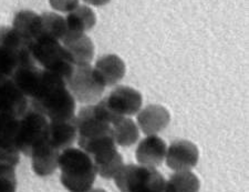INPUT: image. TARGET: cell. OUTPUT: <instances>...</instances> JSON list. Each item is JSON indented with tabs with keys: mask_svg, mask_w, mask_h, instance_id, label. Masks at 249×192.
Listing matches in <instances>:
<instances>
[{
	"mask_svg": "<svg viewBox=\"0 0 249 192\" xmlns=\"http://www.w3.org/2000/svg\"><path fill=\"white\" fill-rule=\"evenodd\" d=\"M29 107L39 111L49 121H67L75 117V100L68 90L66 80L43 70V77Z\"/></svg>",
	"mask_w": 249,
	"mask_h": 192,
	"instance_id": "6da1fadb",
	"label": "cell"
},
{
	"mask_svg": "<svg viewBox=\"0 0 249 192\" xmlns=\"http://www.w3.org/2000/svg\"><path fill=\"white\" fill-rule=\"evenodd\" d=\"M61 171L60 181L69 192H88L92 189L96 173L91 158L83 150L67 148L58 158Z\"/></svg>",
	"mask_w": 249,
	"mask_h": 192,
	"instance_id": "7a4b0ae2",
	"label": "cell"
},
{
	"mask_svg": "<svg viewBox=\"0 0 249 192\" xmlns=\"http://www.w3.org/2000/svg\"><path fill=\"white\" fill-rule=\"evenodd\" d=\"M31 56L36 65L67 80L74 69V62L61 42L41 37L31 43Z\"/></svg>",
	"mask_w": 249,
	"mask_h": 192,
	"instance_id": "3957f363",
	"label": "cell"
},
{
	"mask_svg": "<svg viewBox=\"0 0 249 192\" xmlns=\"http://www.w3.org/2000/svg\"><path fill=\"white\" fill-rule=\"evenodd\" d=\"M113 179L122 192H164L166 182L155 168L142 165H124Z\"/></svg>",
	"mask_w": 249,
	"mask_h": 192,
	"instance_id": "277c9868",
	"label": "cell"
},
{
	"mask_svg": "<svg viewBox=\"0 0 249 192\" xmlns=\"http://www.w3.org/2000/svg\"><path fill=\"white\" fill-rule=\"evenodd\" d=\"M66 85L74 100L87 105L101 99L106 90L102 78L90 63L75 66L70 77L66 80Z\"/></svg>",
	"mask_w": 249,
	"mask_h": 192,
	"instance_id": "5b68a950",
	"label": "cell"
},
{
	"mask_svg": "<svg viewBox=\"0 0 249 192\" xmlns=\"http://www.w3.org/2000/svg\"><path fill=\"white\" fill-rule=\"evenodd\" d=\"M49 134V120L39 111L32 109L31 107L19 118V127L16 146L19 153L27 157H30L35 148L42 142L48 141Z\"/></svg>",
	"mask_w": 249,
	"mask_h": 192,
	"instance_id": "8992f818",
	"label": "cell"
},
{
	"mask_svg": "<svg viewBox=\"0 0 249 192\" xmlns=\"http://www.w3.org/2000/svg\"><path fill=\"white\" fill-rule=\"evenodd\" d=\"M107 106L116 115H134L141 110L143 98L141 93L128 86H119L104 98Z\"/></svg>",
	"mask_w": 249,
	"mask_h": 192,
	"instance_id": "52a82bcc",
	"label": "cell"
},
{
	"mask_svg": "<svg viewBox=\"0 0 249 192\" xmlns=\"http://www.w3.org/2000/svg\"><path fill=\"white\" fill-rule=\"evenodd\" d=\"M199 159L198 148L188 140L173 141L166 150V166L175 173L190 171L196 167Z\"/></svg>",
	"mask_w": 249,
	"mask_h": 192,
	"instance_id": "ba28073f",
	"label": "cell"
},
{
	"mask_svg": "<svg viewBox=\"0 0 249 192\" xmlns=\"http://www.w3.org/2000/svg\"><path fill=\"white\" fill-rule=\"evenodd\" d=\"M29 108V100L10 78L0 79V114L21 118Z\"/></svg>",
	"mask_w": 249,
	"mask_h": 192,
	"instance_id": "9c48e42d",
	"label": "cell"
},
{
	"mask_svg": "<svg viewBox=\"0 0 249 192\" xmlns=\"http://www.w3.org/2000/svg\"><path fill=\"white\" fill-rule=\"evenodd\" d=\"M90 158L93 162L96 174L107 180L113 179L124 166L122 155L116 149L114 142L100 148L90 155Z\"/></svg>",
	"mask_w": 249,
	"mask_h": 192,
	"instance_id": "30bf717a",
	"label": "cell"
},
{
	"mask_svg": "<svg viewBox=\"0 0 249 192\" xmlns=\"http://www.w3.org/2000/svg\"><path fill=\"white\" fill-rule=\"evenodd\" d=\"M167 146L165 141L158 135L152 134L141 140L135 151V157L140 165L159 167L165 159Z\"/></svg>",
	"mask_w": 249,
	"mask_h": 192,
	"instance_id": "8fae6325",
	"label": "cell"
},
{
	"mask_svg": "<svg viewBox=\"0 0 249 192\" xmlns=\"http://www.w3.org/2000/svg\"><path fill=\"white\" fill-rule=\"evenodd\" d=\"M139 127L146 135L160 133L171 121V115L165 107L150 105L140 110L136 115Z\"/></svg>",
	"mask_w": 249,
	"mask_h": 192,
	"instance_id": "7c38bea8",
	"label": "cell"
},
{
	"mask_svg": "<svg viewBox=\"0 0 249 192\" xmlns=\"http://www.w3.org/2000/svg\"><path fill=\"white\" fill-rule=\"evenodd\" d=\"M61 41L62 46L69 53L75 66L90 63L93 59L94 45L90 37H88L86 34L68 31Z\"/></svg>",
	"mask_w": 249,
	"mask_h": 192,
	"instance_id": "4fadbf2b",
	"label": "cell"
},
{
	"mask_svg": "<svg viewBox=\"0 0 249 192\" xmlns=\"http://www.w3.org/2000/svg\"><path fill=\"white\" fill-rule=\"evenodd\" d=\"M42 77L43 69L36 63H28L19 66L10 79L28 100H31L37 94Z\"/></svg>",
	"mask_w": 249,
	"mask_h": 192,
	"instance_id": "5bb4252c",
	"label": "cell"
},
{
	"mask_svg": "<svg viewBox=\"0 0 249 192\" xmlns=\"http://www.w3.org/2000/svg\"><path fill=\"white\" fill-rule=\"evenodd\" d=\"M60 151L45 141L39 145L31 154V167L34 173L39 177H48L54 173L58 168Z\"/></svg>",
	"mask_w": 249,
	"mask_h": 192,
	"instance_id": "9a60e30c",
	"label": "cell"
},
{
	"mask_svg": "<svg viewBox=\"0 0 249 192\" xmlns=\"http://www.w3.org/2000/svg\"><path fill=\"white\" fill-rule=\"evenodd\" d=\"M74 118L67 121H49L48 142L57 150L70 148L77 139L78 133Z\"/></svg>",
	"mask_w": 249,
	"mask_h": 192,
	"instance_id": "2e32d148",
	"label": "cell"
},
{
	"mask_svg": "<svg viewBox=\"0 0 249 192\" xmlns=\"http://www.w3.org/2000/svg\"><path fill=\"white\" fill-rule=\"evenodd\" d=\"M94 69L102 78L104 85L114 86L125 76V63L116 55H106L95 62Z\"/></svg>",
	"mask_w": 249,
	"mask_h": 192,
	"instance_id": "e0dca14e",
	"label": "cell"
},
{
	"mask_svg": "<svg viewBox=\"0 0 249 192\" xmlns=\"http://www.w3.org/2000/svg\"><path fill=\"white\" fill-rule=\"evenodd\" d=\"M13 28L23 38L32 43L40 37V31H41L40 15L31 10L19 11L15 15Z\"/></svg>",
	"mask_w": 249,
	"mask_h": 192,
	"instance_id": "ac0fdd59",
	"label": "cell"
},
{
	"mask_svg": "<svg viewBox=\"0 0 249 192\" xmlns=\"http://www.w3.org/2000/svg\"><path fill=\"white\" fill-rule=\"evenodd\" d=\"M112 138L116 146L130 147L139 141V127L131 118L120 117L112 123Z\"/></svg>",
	"mask_w": 249,
	"mask_h": 192,
	"instance_id": "d6986e66",
	"label": "cell"
},
{
	"mask_svg": "<svg viewBox=\"0 0 249 192\" xmlns=\"http://www.w3.org/2000/svg\"><path fill=\"white\" fill-rule=\"evenodd\" d=\"M66 23L70 33L84 34L95 26L96 16L91 8L79 5L67 16Z\"/></svg>",
	"mask_w": 249,
	"mask_h": 192,
	"instance_id": "ffe728a7",
	"label": "cell"
},
{
	"mask_svg": "<svg viewBox=\"0 0 249 192\" xmlns=\"http://www.w3.org/2000/svg\"><path fill=\"white\" fill-rule=\"evenodd\" d=\"M200 181L191 171L173 173L165 182L164 192H199Z\"/></svg>",
	"mask_w": 249,
	"mask_h": 192,
	"instance_id": "44dd1931",
	"label": "cell"
},
{
	"mask_svg": "<svg viewBox=\"0 0 249 192\" xmlns=\"http://www.w3.org/2000/svg\"><path fill=\"white\" fill-rule=\"evenodd\" d=\"M41 20V31L40 37L51 38L58 41H61L64 36L68 33L66 19L58 14L45 13L40 15Z\"/></svg>",
	"mask_w": 249,
	"mask_h": 192,
	"instance_id": "7402d4cb",
	"label": "cell"
},
{
	"mask_svg": "<svg viewBox=\"0 0 249 192\" xmlns=\"http://www.w3.org/2000/svg\"><path fill=\"white\" fill-rule=\"evenodd\" d=\"M0 47H5L23 57L31 56V42L23 38L13 27H0Z\"/></svg>",
	"mask_w": 249,
	"mask_h": 192,
	"instance_id": "603a6c76",
	"label": "cell"
},
{
	"mask_svg": "<svg viewBox=\"0 0 249 192\" xmlns=\"http://www.w3.org/2000/svg\"><path fill=\"white\" fill-rule=\"evenodd\" d=\"M28 63H36L32 56L23 57L5 47H0V79L11 78L19 66Z\"/></svg>",
	"mask_w": 249,
	"mask_h": 192,
	"instance_id": "cb8c5ba5",
	"label": "cell"
},
{
	"mask_svg": "<svg viewBox=\"0 0 249 192\" xmlns=\"http://www.w3.org/2000/svg\"><path fill=\"white\" fill-rule=\"evenodd\" d=\"M18 127V118L0 114V145L17 148L16 138H17Z\"/></svg>",
	"mask_w": 249,
	"mask_h": 192,
	"instance_id": "d4e9b609",
	"label": "cell"
},
{
	"mask_svg": "<svg viewBox=\"0 0 249 192\" xmlns=\"http://www.w3.org/2000/svg\"><path fill=\"white\" fill-rule=\"evenodd\" d=\"M17 191V177L15 167L0 165V192Z\"/></svg>",
	"mask_w": 249,
	"mask_h": 192,
	"instance_id": "484cf974",
	"label": "cell"
},
{
	"mask_svg": "<svg viewBox=\"0 0 249 192\" xmlns=\"http://www.w3.org/2000/svg\"><path fill=\"white\" fill-rule=\"evenodd\" d=\"M20 161V153L16 147L0 145V165L17 167Z\"/></svg>",
	"mask_w": 249,
	"mask_h": 192,
	"instance_id": "4316f807",
	"label": "cell"
},
{
	"mask_svg": "<svg viewBox=\"0 0 249 192\" xmlns=\"http://www.w3.org/2000/svg\"><path fill=\"white\" fill-rule=\"evenodd\" d=\"M51 7L61 13H70L79 6V0H49Z\"/></svg>",
	"mask_w": 249,
	"mask_h": 192,
	"instance_id": "83f0119b",
	"label": "cell"
},
{
	"mask_svg": "<svg viewBox=\"0 0 249 192\" xmlns=\"http://www.w3.org/2000/svg\"><path fill=\"white\" fill-rule=\"evenodd\" d=\"M83 1L89 3V5H92V6L100 7V6H104V5H107V3H109L111 0H83Z\"/></svg>",
	"mask_w": 249,
	"mask_h": 192,
	"instance_id": "f1b7e54d",
	"label": "cell"
},
{
	"mask_svg": "<svg viewBox=\"0 0 249 192\" xmlns=\"http://www.w3.org/2000/svg\"><path fill=\"white\" fill-rule=\"evenodd\" d=\"M88 192H107L104 189H101V188H96V189H91L90 191Z\"/></svg>",
	"mask_w": 249,
	"mask_h": 192,
	"instance_id": "f546056e",
	"label": "cell"
}]
</instances>
